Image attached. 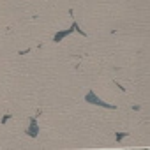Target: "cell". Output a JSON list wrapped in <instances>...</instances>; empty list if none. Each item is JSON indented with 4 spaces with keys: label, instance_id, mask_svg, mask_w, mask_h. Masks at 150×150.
<instances>
[{
    "label": "cell",
    "instance_id": "cell-1",
    "mask_svg": "<svg viewBox=\"0 0 150 150\" xmlns=\"http://www.w3.org/2000/svg\"><path fill=\"white\" fill-rule=\"evenodd\" d=\"M85 101L88 104H94V106H99V108H106V110H117L115 104H110V103H104L97 94H94V90H88L85 94Z\"/></svg>",
    "mask_w": 150,
    "mask_h": 150
},
{
    "label": "cell",
    "instance_id": "cell-2",
    "mask_svg": "<svg viewBox=\"0 0 150 150\" xmlns=\"http://www.w3.org/2000/svg\"><path fill=\"white\" fill-rule=\"evenodd\" d=\"M25 134L30 136V138H37V134H39V125H37V120H35V118H30V125L25 129Z\"/></svg>",
    "mask_w": 150,
    "mask_h": 150
},
{
    "label": "cell",
    "instance_id": "cell-3",
    "mask_svg": "<svg viewBox=\"0 0 150 150\" xmlns=\"http://www.w3.org/2000/svg\"><path fill=\"white\" fill-rule=\"evenodd\" d=\"M9 118H11V115H7V113H6V115H4V117H2V124H6V122H7V120H9Z\"/></svg>",
    "mask_w": 150,
    "mask_h": 150
},
{
    "label": "cell",
    "instance_id": "cell-4",
    "mask_svg": "<svg viewBox=\"0 0 150 150\" xmlns=\"http://www.w3.org/2000/svg\"><path fill=\"white\" fill-rule=\"evenodd\" d=\"M127 136V132H117V139H120V138H125Z\"/></svg>",
    "mask_w": 150,
    "mask_h": 150
}]
</instances>
